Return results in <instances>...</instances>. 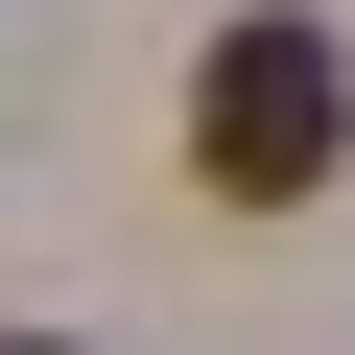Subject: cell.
I'll return each instance as SVG.
<instances>
[{"mask_svg":"<svg viewBox=\"0 0 355 355\" xmlns=\"http://www.w3.org/2000/svg\"><path fill=\"white\" fill-rule=\"evenodd\" d=\"M331 166H355V71H331V24H214V48H190V190L308 214Z\"/></svg>","mask_w":355,"mask_h":355,"instance_id":"cell-1","label":"cell"}]
</instances>
